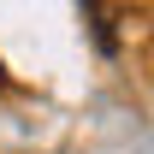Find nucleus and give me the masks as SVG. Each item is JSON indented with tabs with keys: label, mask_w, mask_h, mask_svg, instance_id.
<instances>
[{
	"label": "nucleus",
	"mask_w": 154,
	"mask_h": 154,
	"mask_svg": "<svg viewBox=\"0 0 154 154\" xmlns=\"http://www.w3.org/2000/svg\"><path fill=\"white\" fill-rule=\"evenodd\" d=\"M0 89H6V71H0Z\"/></svg>",
	"instance_id": "obj_1"
}]
</instances>
